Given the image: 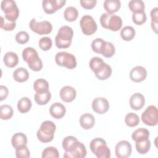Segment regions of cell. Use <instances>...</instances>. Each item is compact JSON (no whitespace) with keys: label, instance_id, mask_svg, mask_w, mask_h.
Segmentation results:
<instances>
[{"label":"cell","instance_id":"obj_1","mask_svg":"<svg viewBox=\"0 0 158 158\" xmlns=\"http://www.w3.org/2000/svg\"><path fill=\"white\" fill-rule=\"evenodd\" d=\"M73 36V31L71 27L67 25L61 27L55 37L56 46L60 49L69 48L72 43Z\"/></svg>","mask_w":158,"mask_h":158},{"label":"cell","instance_id":"obj_2","mask_svg":"<svg viewBox=\"0 0 158 158\" xmlns=\"http://www.w3.org/2000/svg\"><path fill=\"white\" fill-rule=\"evenodd\" d=\"M56 128V125L52 121H44L36 133L38 140L44 143L51 142L54 138Z\"/></svg>","mask_w":158,"mask_h":158},{"label":"cell","instance_id":"obj_3","mask_svg":"<svg viewBox=\"0 0 158 158\" xmlns=\"http://www.w3.org/2000/svg\"><path fill=\"white\" fill-rule=\"evenodd\" d=\"M101 26L113 31H117L122 27V20L118 15L107 12L104 13L100 17Z\"/></svg>","mask_w":158,"mask_h":158},{"label":"cell","instance_id":"obj_4","mask_svg":"<svg viewBox=\"0 0 158 158\" xmlns=\"http://www.w3.org/2000/svg\"><path fill=\"white\" fill-rule=\"evenodd\" d=\"M92 152L98 158H109L110 151L106 141L101 138H96L92 139L89 144Z\"/></svg>","mask_w":158,"mask_h":158},{"label":"cell","instance_id":"obj_5","mask_svg":"<svg viewBox=\"0 0 158 158\" xmlns=\"http://www.w3.org/2000/svg\"><path fill=\"white\" fill-rule=\"evenodd\" d=\"M1 7L5 14V18L7 20L15 22L19 17V10L14 1L3 0L1 4Z\"/></svg>","mask_w":158,"mask_h":158},{"label":"cell","instance_id":"obj_6","mask_svg":"<svg viewBox=\"0 0 158 158\" xmlns=\"http://www.w3.org/2000/svg\"><path fill=\"white\" fill-rule=\"evenodd\" d=\"M55 61L59 66L64 67L69 69H75L77 66L75 57L72 54L65 51L57 52L55 56Z\"/></svg>","mask_w":158,"mask_h":158},{"label":"cell","instance_id":"obj_7","mask_svg":"<svg viewBox=\"0 0 158 158\" xmlns=\"http://www.w3.org/2000/svg\"><path fill=\"white\" fill-rule=\"evenodd\" d=\"M29 27L33 32L40 35L49 34L52 30V26L49 22L47 20L37 22L35 19L31 20Z\"/></svg>","mask_w":158,"mask_h":158},{"label":"cell","instance_id":"obj_8","mask_svg":"<svg viewBox=\"0 0 158 158\" xmlns=\"http://www.w3.org/2000/svg\"><path fill=\"white\" fill-rule=\"evenodd\" d=\"M80 25L83 33L87 36L94 34L98 28L97 24L94 19L88 15H85L81 17Z\"/></svg>","mask_w":158,"mask_h":158},{"label":"cell","instance_id":"obj_9","mask_svg":"<svg viewBox=\"0 0 158 158\" xmlns=\"http://www.w3.org/2000/svg\"><path fill=\"white\" fill-rule=\"evenodd\" d=\"M143 122L149 126H155L158 122V110L155 106H149L141 115Z\"/></svg>","mask_w":158,"mask_h":158},{"label":"cell","instance_id":"obj_10","mask_svg":"<svg viewBox=\"0 0 158 158\" xmlns=\"http://www.w3.org/2000/svg\"><path fill=\"white\" fill-rule=\"evenodd\" d=\"M131 151V145L127 141H120L115 146V152L118 158H127L130 156Z\"/></svg>","mask_w":158,"mask_h":158},{"label":"cell","instance_id":"obj_11","mask_svg":"<svg viewBox=\"0 0 158 158\" xmlns=\"http://www.w3.org/2000/svg\"><path fill=\"white\" fill-rule=\"evenodd\" d=\"M65 0H43L42 7L44 11L48 14H51L64 6Z\"/></svg>","mask_w":158,"mask_h":158},{"label":"cell","instance_id":"obj_12","mask_svg":"<svg viewBox=\"0 0 158 158\" xmlns=\"http://www.w3.org/2000/svg\"><path fill=\"white\" fill-rule=\"evenodd\" d=\"M92 109L96 113L98 114H103L108 111L109 109V103L106 98L98 97L93 100Z\"/></svg>","mask_w":158,"mask_h":158},{"label":"cell","instance_id":"obj_13","mask_svg":"<svg viewBox=\"0 0 158 158\" xmlns=\"http://www.w3.org/2000/svg\"><path fill=\"white\" fill-rule=\"evenodd\" d=\"M87 154L85 146L81 142H78L75 148L70 152H65L64 157L65 158H83Z\"/></svg>","mask_w":158,"mask_h":158},{"label":"cell","instance_id":"obj_14","mask_svg":"<svg viewBox=\"0 0 158 158\" xmlns=\"http://www.w3.org/2000/svg\"><path fill=\"white\" fill-rule=\"evenodd\" d=\"M147 77V71L142 66H136L130 72V78L131 81L139 83L144 81Z\"/></svg>","mask_w":158,"mask_h":158},{"label":"cell","instance_id":"obj_15","mask_svg":"<svg viewBox=\"0 0 158 158\" xmlns=\"http://www.w3.org/2000/svg\"><path fill=\"white\" fill-rule=\"evenodd\" d=\"M76 95V90L70 86H65L62 87L60 91V99L65 102L73 101L75 99Z\"/></svg>","mask_w":158,"mask_h":158},{"label":"cell","instance_id":"obj_16","mask_svg":"<svg viewBox=\"0 0 158 158\" xmlns=\"http://www.w3.org/2000/svg\"><path fill=\"white\" fill-rule=\"evenodd\" d=\"M131 108L135 110L141 109L145 104V98L144 96L139 93H136L132 94L129 100Z\"/></svg>","mask_w":158,"mask_h":158},{"label":"cell","instance_id":"obj_17","mask_svg":"<svg viewBox=\"0 0 158 158\" xmlns=\"http://www.w3.org/2000/svg\"><path fill=\"white\" fill-rule=\"evenodd\" d=\"M65 107L60 102H55L49 107V113L51 115L56 119L62 118L65 114Z\"/></svg>","mask_w":158,"mask_h":158},{"label":"cell","instance_id":"obj_18","mask_svg":"<svg viewBox=\"0 0 158 158\" xmlns=\"http://www.w3.org/2000/svg\"><path fill=\"white\" fill-rule=\"evenodd\" d=\"M22 57L23 59L28 63V64L34 62L40 58L37 51L34 48L31 47H27L23 50Z\"/></svg>","mask_w":158,"mask_h":158},{"label":"cell","instance_id":"obj_19","mask_svg":"<svg viewBox=\"0 0 158 158\" xmlns=\"http://www.w3.org/2000/svg\"><path fill=\"white\" fill-rule=\"evenodd\" d=\"M80 123L83 129L89 130L93 128L94 125L95 118L92 114L85 113L81 115L80 118Z\"/></svg>","mask_w":158,"mask_h":158},{"label":"cell","instance_id":"obj_20","mask_svg":"<svg viewBox=\"0 0 158 158\" xmlns=\"http://www.w3.org/2000/svg\"><path fill=\"white\" fill-rule=\"evenodd\" d=\"M3 60L6 66L9 68H13L18 64L19 57L16 53L14 52H7L5 54Z\"/></svg>","mask_w":158,"mask_h":158},{"label":"cell","instance_id":"obj_21","mask_svg":"<svg viewBox=\"0 0 158 158\" xmlns=\"http://www.w3.org/2000/svg\"><path fill=\"white\" fill-rule=\"evenodd\" d=\"M104 9L109 14H113L117 12L120 7L121 3L118 0H106L103 4Z\"/></svg>","mask_w":158,"mask_h":158},{"label":"cell","instance_id":"obj_22","mask_svg":"<svg viewBox=\"0 0 158 158\" xmlns=\"http://www.w3.org/2000/svg\"><path fill=\"white\" fill-rule=\"evenodd\" d=\"M78 141L73 136H68L64 138L62 141V148L65 152H70L78 144Z\"/></svg>","mask_w":158,"mask_h":158},{"label":"cell","instance_id":"obj_23","mask_svg":"<svg viewBox=\"0 0 158 158\" xmlns=\"http://www.w3.org/2000/svg\"><path fill=\"white\" fill-rule=\"evenodd\" d=\"M13 78L16 81L22 83L28 79L29 73L27 69L23 67H19L14 71Z\"/></svg>","mask_w":158,"mask_h":158},{"label":"cell","instance_id":"obj_24","mask_svg":"<svg viewBox=\"0 0 158 158\" xmlns=\"http://www.w3.org/2000/svg\"><path fill=\"white\" fill-rule=\"evenodd\" d=\"M149 131L146 128H140L135 131L131 135V138L135 142H138L149 139Z\"/></svg>","mask_w":158,"mask_h":158},{"label":"cell","instance_id":"obj_25","mask_svg":"<svg viewBox=\"0 0 158 158\" xmlns=\"http://www.w3.org/2000/svg\"><path fill=\"white\" fill-rule=\"evenodd\" d=\"M11 143L12 146L15 149L20 146L27 145V136L23 133H15L12 137Z\"/></svg>","mask_w":158,"mask_h":158},{"label":"cell","instance_id":"obj_26","mask_svg":"<svg viewBox=\"0 0 158 158\" xmlns=\"http://www.w3.org/2000/svg\"><path fill=\"white\" fill-rule=\"evenodd\" d=\"M104 60L99 57H94L91 59L89 61V67L91 70L94 73V74L98 73L101 71L105 65Z\"/></svg>","mask_w":158,"mask_h":158},{"label":"cell","instance_id":"obj_27","mask_svg":"<svg viewBox=\"0 0 158 158\" xmlns=\"http://www.w3.org/2000/svg\"><path fill=\"white\" fill-rule=\"evenodd\" d=\"M32 106L31 100L27 97H23L17 102V109L20 113L28 112Z\"/></svg>","mask_w":158,"mask_h":158},{"label":"cell","instance_id":"obj_28","mask_svg":"<svg viewBox=\"0 0 158 158\" xmlns=\"http://www.w3.org/2000/svg\"><path fill=\"white\" fill-rule=\"evenodd\" d=\"M51 98V94L49 91L42 93H36L34 96L36 104L40 106L46 104L50 101Z\"/></svg>","mask_w":158,"mask_h":158},{"label":"cell","instance_id":"obj_29","mask_svg":"<svg viewBox=\"0 0 158 158\" xmlns=\"http://www.w3.org/2000/svg\"><path fill=\"white\" fill-rule=\"evenodd\" d=\"M115 52V47L112 43L106 41L102 44V46L101 49V53L103 56L107 58L112 57Z\"/></svg>","mask_w":158,"mask_h":158},{"label":"cell","instance_id":"obj_30","mask_svg":"<svg viewBox=\"0 0 158 158\" xmlns=\"http://www.w3.org/2000/svg\"><path fill=\"white\" fill-rule=\"evenodd\" d=\"M78 15V12L77 8L69 6L65 9L64 12V17L65 20L68 22H74Z\"/></svg>","mask_w":158,"mask_h":158},{"label":"cell","instance_id":"obj_31","mask_svg":"<svg viewBox=\"0 0 158 158\" xmlns=\"http://www.w3.org/2000/svg\"><path fill=\"white\" fill-rule=\"evenodd\" d=\"M120 36L124 41H130L134 38L135 36V30L133 27L131 26H126L121 30Z\"/></svg>","mask_w":158,"mask_h":158},{"label":"cell","instance_id":"obj_32","mask_svg":"<svg viewBox=\"0 0 158 158\" xmlns=\"http://www.w3.org/2000/svg\"><path fill=\"white\" fill-rule=\"evenodd\" d=\"M33 89L36 93L48 91H49V83L43 78L37 79L33 83Z\"/></svg>","mask_w":158,"mask_h":158},{"label":"cell","instance_id":"obj_33","mask_svg":"<svg viewBox=\"0 0 158 158\" xmlns=\"http://www.w3.org/2000/svg\"><path fill=\"white\" fill-rule=\"evenodd\" d=\"M130 10L133 13L144 12V3L141 0H131L128 2Z\"/></svg>","mask_w":158,"mask_h":158},{"label":"cell","instance_id":"obj_34","mask_svg":"<svg viewBox=\"0 0 158 158\" xmlns=\"http://www.w3.org/2000/svg\"><path fill=\"white\" fill-rule=\"evenodd\" d=\"M135 146L138 153L141 154H145L148 152L151 148V142L149 139L136 142Z\"/></svg>","mask_w":158,"mask_h":158},{"label":"cell","instance_id":"obj_35","mask_svg":"<svg viewBox=\"0 0 158 158\" xmlns=\"http://www.w3.org/2000/svg\"><path fill=\"white\" fill-rule=\"evenodd\" d=\"M14 114L12 107L7 104L2 105L0 106V117L2 120L10 119Z\"/></svg>","mask_w":158,"mask_h":158},{"label":"cell","instance_id":"obj_36","mask_svg":"<svg viewBox=\"0 0 158 158\" xmlns=\"http://www.w3.org/2000/svg\"><path fill=\"white\" fill-rule=\"evenodd\" d=\"M112 75V68L110 66L107 64H105L102 69L99 71L98 73L95 74L96 78L100 80H105L109 78Z\"/></svg>","mask_w":158,"mask_h":158},{"label":"cell","instance_id":"obj_37","mask_svg":"<svg viewBox=\"0 0 158 158\" xmlns=\"http://www.w3.org/2000/svg\"><path fill=\"white\" fill-rule=\"evenodd\" d=\"M125 122L126 125L130 127H134L137 126L139 123V118L135 113L130 112L126 115L125 118Z\"/></svg>","mask_w":158,"mask_h":158},{"label":"cell","instance_id":"obj_38","mask_svg":"<svg viewBox=\"0 0 158 158\" xmlns=\"http://www.w3.org/2000/svg\"><path fill=\"white\" fill-rule=\"evenodd\" d=\"M41 157L43 158H46V157L58 158L59 157V154L57 149L56 148L52 146H49V147H47L43 151Z\"/></svg>","mask_w":158,"mask_h":158},{"label":"cell","instance_id":"obj_39","mask_svg":"<svg viewBox=\"0 0 158 158\" xmlns=\"http://www.w3.org/2000/svg\"><path fill=\"white\" fill-rule=\"evenodd\" d=\"M15 156L17 158H29L30 151L26 145L19 146L15 148Z\"/></svg>","mask_w":158,"mask_h":158},{"label":"cell","instance_id":"obj_40","mask_svg":"<svg viewBox=\"0 0 158 158\" xmlns=\"http://www.w3.org/2000/svg\"><path fill=\"white\" fill-rule=\"evenodd\" d=\"M146 20H147L146 14L144 12L133 13L132 15L133 22L138 25H141L143 24L144 23L146 22Z\"/></svg>","mask_w":158,"mask_h":158},{"label":"cell","instance_id":"obj_41","mask_svg":"<svg viewBox=\"0 0 158 158\" xmlns=\"http://www.w3.org/2000/svg\"><path fill=\"white\" fill-rule=\"evenodd\" d=\"M16 26L15 22H10L7 20L6 18L1 16V25L0 27L2 29L6 31H12Z\"/></svg>","mask_w":158,"mask_h":158},{"label":"cell","instance_id":"obj_42","mask_svg":"<svg viewBox=\"0 0 158 158\" xmlns=\"http://www.w3.org/2000/svg\"><path fill=\"white\" fill-rule=\"evenodd\" d=\"M38 44L40 48L43 51H48L51 48L52 42L50 38L46 36V37H43L38 42Z\"/></svg>","mask_w":158,"mask_h":158},{"label":"cell","instance_id":"obj_43","mask_svg":"<svg viewBox=\"0 0 158 158\" xmlns=\"http://www.w3.org/2000/svg\"><path fill=\"white\" fill-rule=\"evenodd\" d=\"M29 35L25 31L18 32L15 35V40L20 44H24L29 41Z\"/></svg>","mask_w":158,"mask_h":158},{"label":"cell","instance_id":"obj_44","mask_svg":"<svg viewBox=\"0 0 158 158\" xmlns=\"http://www.w3.org/2000/svg\"><path fill=\"white\" fill-rule=\"evenodd\" d=\"M105 41L102 38H96L91 43V48L94 52L98 54L101 53V49Z\"/></svg>","mask_w":158,"mask_h":158},{"label":"cell","instance_id":"obj_45","mask_svg":"<svg viewBox=\"0 0 158 158\" xmlns=\"http://www.w3.org/2000/svg\"><path fill=\"white\" fill-rule=\"evenodd\" d=\"M80 2L83 8L89 10L95 7L97 3V1L96 0H81Z\"/></svg>","mask_w":158,"mask_h":158},{"label":"cell","instance_id":"obj_46","mask_svg":"<svg viewBox=\"0 0 158 158\" xmlns=\"http://www.w3.org/2000/svg\"><path fill=\"white\" fill-rule=\"evenodd\" d=\"M9 94V90L5 86H0V101H2L4 99H6Z\"/></svg>","mask_w":158,"mask_h":158},{"label":"cell","instance_id":"obj_47","mask_svg":"<svg viewBox=\"0 0 158 158\" xmlns=\"http://www.w3.org/2000/svg\"><path fill=\"white\" fill-rule=\"evenodd\" d=\"M151 22L157 23H158V7H154L151 11Z\"/></svg>","mask_w":158,"mask_h":158}]
</instances>
